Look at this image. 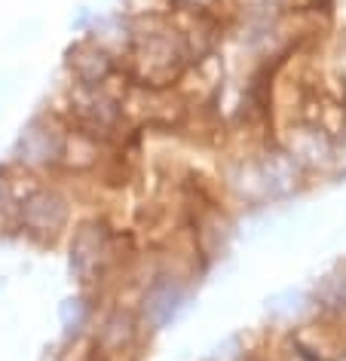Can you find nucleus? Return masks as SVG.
Returning a JSON list of instances; mask_svg holds the SVG:
<instances>
[{
    "mask_svg": "<svg viewBox=\"0 0 346 361\" xmlns=\"http://www.w3.org/2000/svg\"><path fill=\"white\" fill-rule=\"evenodd\" d=\"M68 114L77 132L105 141L123 126V102L107 86H71Z\"/></svg>",
    "mask_w": 346,
    "mask_h": 361,
    "instance_id": "nucleus-5",
    "label": "nucleus"
},
{
    "mask_svg": "<svg viewBox=\"0 0 346 361\" xmlns=\"http://www.w3.org/2000/svg\"><path fill=\"white\" fill-rule=\"evenodd\" d=\"M144 324L138 319V310H126V306H111L95 328V349L102 355H129L138 349Z\"/></svg>",
    "mask_w": 346,
    "mask_h": 361,
    "instance_id": "nucleus-8",
    "label": "nucleus"
},
{
    "mask_svg": "<svg viewBox=\"0 0 346 361\" xmlns=\"http://www.w3.org/2000/svg\"><path fill=\"white\" fill-rule=\"evenodd\" d=\"M309 294L300 291V288H285V291H276L267 297V303H263V312H267L270 322L276 324H294L300 315L309 310Z\"/></svg>",
    "mask_w": 346,
    "mask_h": 361,
    "instance_id": "nucleus-10",
    "label": "nucleus"
},
{
    "mask_svg": "<svg viewBox=\"0 0 346 361\" xmlns=\"http://www.w3.org/2000/svg\"><path fill=\"white\" fill-rule=\"evenodd\" d=\"M117 236L105 221H86L80 224L71 236L68 248V269L71 279L80 288H98L111 276V269L117 267Z\"/></svg>",
    "mask_w": 346,
    "mask_h": 361,
    "instance_id": "nucleus-2",
    "label": "nucleus"
},
{
    "mask_svg": "<svg viewBox=\"0 0 346 361\" xmlns=\"http://www.w3.org/2000/svg\"><path fill=\"white\" fill-rule=\"evenodd\" d=\"M68 135V126H61L52 116H34L28 126H22L13 144V166L25 171H49L65 166Z\"/></svg>",
    "mask_w": 346,
    "mask_h": 361,
    "instance_id": "nucleus-4",
    "label": "nucleus"
},
{
    "mask_svg": "<svg viewBox=\"0 0 346 361\" xmlns=\"http://www.w3.org/2000/svg\"><path fill=\"white\" fill-rule=\"evenodd\" d=\"M68 68L74 74V83L80 86H107L120 74V56H114L111 49L98 47L95 40H80L74 49L68 52Z\"/></svg>",
    "mask_w": 346,
    "mask_h": 361,
    "instance_id": "nucleus-9",
    "label": "nucleus"
},
{
    "mask_svg": "<svg viewBox=\"0 0 346 361\" xmlns=\"http://www.w3.org/2000/svg\"><path fill=\"white\" fill-rule=\"evenodd\" d=\"M313 300H316V306H322L328 312H346V273L343 269L328 273L322 282L316 285Z\"/></svg>",
    "mask_w": 346,
    "mask_h": 361,
    "instance_id": "nucleus-12",
    "label": "nucleus"
},
{
    "mask_svg": "<svg viewBox=\"0 0 346 361\" xmlns=\"http://www.w3.org/2000/svg\"><path fill=\"white\" fill-rule=\"evenodd\" d=\"M190 306V288L178 273L160 269L153 279L144 285V294L138 300V319L144 331H166L172 328Z\"/></svg>",
    "mask_w": 346,
    "mask_h": 361,
    "instance_id": "nucleus-6",
    "label": "nucleus"
},
{
    "mask_svg": "<svg viewBox=\"0 0 346 361\" xmlns=\"http://www.w3.org/2000/svg\"><path fill=\"white\" fill-rule=\"evenodd\" d=\"M242 358H245V346H242L239 334H230L221 343H215L205 355V361H242Z\"/></svg>",
    "mask_w": 346,
    "mask_h": 361,
    "instance_id": "nucleus-13",
    "label": "nucleus"
},
{
    "mask_svg": "<svg viewBox=\"0 0 346 361\" xmlns=\"http://www.w3.org/2000/svg\"><path fill=\"white\" fill-rule=\"evenodd\" d=\"M13 196H10V190H6V180H0V212H4V209H10L13 212Z\"/></svg>",
    "mask_w": 346,
    "mask_h": 361,
    "instance_id": "nucleus-14",
    "label": "nucleus"
},
{
    "mask_svg": "<svg viewBox=\"0 0 346 361\" xmlns=\"http://www.w3.org/2000/svg\"><path fill=\"white\" fill-rule=\"evenodd\" d=\"M126 59L135 83L166 89L181 80L190 61L196 59V49L184 25H175L166 16H148V19H135Z\"/></svg>",
    "mask_w": 346,
    "mask_h": 361,
    "instance_id": "nucleus-1",
    "label": "nucleus"
},
{
    "mask_svg": "<svg viewBox=\"0 0 346 361\" xmlns=\"http://www.w3.org/2000/svg\"><path fill=\"white\" fill-rule=\"evenodd\" d=\"M93 322V303L86 294H71L59 303V324L65 340H77Z\"/></svg>",
    "mask_w": 346,
    "mask_h": 361,
    "instance_id": "nucleus-11",
    "label": "nucleus"
},
{
    "mask_svg": "<svg viewBox=\"0 0 346 361\" xmlns=\"http://www.w3.org/2000/svg\"><path fill=\"white\" fill-rule=\"evenodd\" d=\"M297 166L300 162L291 157V153H267L263 159L251 162V166L245 169V175H249L245 193L254 196L258 202L285 200L297 187Z\"/></svg>",
    "mask_w": 346,
    "mask_h": 361,
    "instance_id": "nucleus-7",
    "label": "nucleus"
},
{
    "mask_svg": "<svg viewBox=\"0 0 346 361\" xmlns=\"http://www.w3.org/2000/svg\"><path fill=\"white\" fill-rule=\"evenodd\" d=\"M13 221L28 239L52 242L68 230L71 202L56 184H34L13 202Z\"/></svg>",
    "mask_w": 346,
    "mask_h": 361,
    "instance_id": "nucleus-3",
    "label": "nucleus"
}]
</instances>
